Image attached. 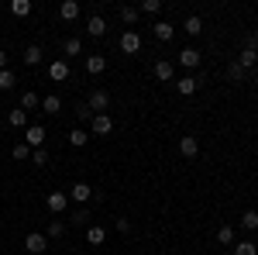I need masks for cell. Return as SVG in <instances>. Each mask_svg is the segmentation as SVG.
I'll list each match as a JSON object with an SVG mask.
<instances>
[{
    "mask_svg": "<svg viewBox=\"0 0 258 255\" xmlns=\"http://www.w3.org/2000/svg\"><path fill=\"white\" fill-rule=\"evenodd\" d=\"M120 52H124V56H138L141 52V35L135 28H127V31L120 35Z\"/></svg>",
    "mask_w": 258,
    "mask_h": 255,
    "instance_id": "6da1fadb",
    "label": "cell"
},
{
    "mask_svg": "<svg viewBox=\"0 0 258 255\" xmlns=\"http://www.w3.org/2000/svg\"><path fill=\"white\" fill-rule=\"evenodd\" d=\"M86 107H90L93 114H107V107H110V93H107V90H93L90 100H86Z\"/></svg>",
    "mask_w": 258,
    "mask_h": 255,
    "instance_id": "7a4b0ae2",
    "label": "cell"
},
{
    "mask_svg": "<svg viewBox=\"0 0 258 255\" xmlns=\"http://www.w3.org/2000/svg\"><path fill=\"white\" fill-rule=\"evenodd\" d=\"M45 203H48L52 214H66V211H69V193H48Z\"/></svg>",
    "mask_w": 258,
    "mask_h": 255,
    "instance_id": "3957f363",
    "label": "cell"
},
{
    "mask_svg": "<svg viewBox=\"0 0 258 255\" xmlns=\"http://www.w3.org/2000/svg\"><path fill=\"white\" fill-rule=\"evenodd\" d=\"M24 248H28L31 255H41L45 248H48V238H45V235H38V231H31V235L24 238Z\"/></svg>",
    "mask_w": 258,
    "mask_h": 255,
    "instance_id": "277c9868",
    "label": "cell"
},
{
    "mask_svg": "<svg viewBox=\"0 0 258 255\" xmlns=\"http://www.w3.org/2000/svg\"><path fill=\"white\" fill-rule=\"evenodd\" d=\"M93 135H110V128H114V118L110 114H93Z\"/></svg>",
    "mask_w": 258,
    "mask_h": 255,
    "instance_id": "5b68a950",
    "label": "cell"
},
{
    "mask_svg": "<svg viewBox=\"0 0 258 255\" xmlns=\"http://www.w3.org/2000/svg\"><path fill=\"white\" fill-rule=\"evenodd\" d=\"M93 196V190H90V183H73V190H69V200H76V203H83L86 207V200Z\"/></svg>",
    "mask_w": 258,
    "mask_h": 255,
    "instance_id": "8992f818",
    "label": "cell"
},
{
    "mask_svg": "<svg viewBox=\"0 0 258 255\" xmlns=\"http://www.w3.org/2000/svg\"><path fill=\"white\" fill-rule=\"evenodd\" d=\"M176 90L182 93V97H189V93H197V90H200V79L197 76H182V79H176Z\"/></svg>",
    "mask_w": 258,
    "mask_h": 255,
    "instance_id": "52a82bcc",
    "label": "cell"
},
{
    "mask_svg": "<svg viewBox=\"0 0 258 255\" xmlns=\"http://www.w3.org/2000/svg\"><path fill=\"white\" fill-rule=\"evenodd\" d=\"M86 31H90L93 38H103V35H107V21L100 18V14H93V18L86 21Z\"/></svg>",
    "mask_w": 258,
    "mask_h": 255,
    "instance_id": "ba28073f",
    "label": "cell"
},
{
    "mask_svg": "<svg viewBox=\"0 0 258 255\" xmlns=\"http://www.w3.org/2000/svg\"><path fill=\"white\" fill-rule=\"evenodd\" d=\"M41 141H45V128H41V124H31V128H28V141H24V145H28V148H41Z\"/></svg>",
    "mask_w": 258,
    "mask_h": 255,
    "instance_id": "9c48e42d",
    "label": "cell"
},
{
    "mask_svg": "<svg viewBox=\"0 0 258 255\" xmlns=\"http://www.w3.org/2000/svg\"><path fill=\"white\" fill-rule=\"evenodd\" d=\"M48 76L55 79V83H62V79H69V62L55 59V62H52V66H48Z\"/></svg>",
    "mask_w": 258,
    "mask_h": 255,
    "instance_id": "30bf717a",
    "label": "cell"
},
{
    "mask_svg": "<svg viewBox=\"0 0 258 255\" xmlns=\"http://www.w3.org/2000/svg\"><path fill=\"white\" fill-rule=\"evenodd\" d=\"M179 152H182V156H186V159H193V156H197V152H200V141H197V138H193V135L179 138Z\"/></svg>",
    "mask_w": 258,
    "mask_h": 255,
    "instance_id": "8fae6325",
    "label": "cell"
},
{
    "mask_svg": "<svg viewBox=\"0 0 258 255\" xmlns=\"http://www.w3.org/2000/svg\"><path fill=\"white\" fill-rule=\"evenodd\" d=\"M152 31H155V38H159V41H172V35H176V28H172L169 21H159V24H152Z\"/></svg>",
    "mask_w": 258,
    "mask_h": 255,
    "instance_id": "7c38bea8",
    "label": "cell"
},
{
    "mask_svg": "<svg viewBox=\"0 0 258 255\" xmlns=\"http://www.w3.org/2000/svg\"><path fill=\"white\" fill-rule=\"evenodd\" d=\"M179 66L197 69V66H200V52H197V48H182V52H179Z\"/></svg>",
    "mask_w": 258,
    "mask_h": 255,
    "instance_id": "4fadbf2b",
    "label": "cell"
},
{
    "mask_svg": "<svg viewBox=\"0 0 258 255\" xmlns=\"http://www.w3.org/2000/svg\"><path fill=\"white\" fill-rule=\"evenodd\" d=\"M238 66L244 69V73H248V69H255V66H258V52H255V48H244V52L238 56Z\"/></svg>",
    "mask_w": 258,
    "mask_h": 255,
    "instance_id": "5bb4252c",
    "label": "cell"
},
{
    "mask_svg": "<svg viewBox=\"0 0 258 255\" xmlns=\"http://www.w3.org/2000/svg\"><path fill=\"white\" fill-rule=\"evenodd\" d=\"M172 73H176V66H172L169 59H159V62H155V76H159L162 83H169V79H172Z\"/></svg>",
    "mask_w": 258,
    "mask_h": 255,
    "instance_id": "9a60e30c",
    "label": "cell"
},
{
    "mask_svg": "<svg viewBox=\"0 0 258 255\" xmlns=\"http://www.w3.org/2000/svg\"><path fill=\"white\" fill-rule=\"evenodd\" d=\"M59 18L62 21H76L80 18V4H76V0H66V4L59 7Z\"/></svg>",
    "mask_w": 258,
    "mask_h": 255,
    "instance_id": "2e32d148",
    "label": "cell"
},
{
    "mask_svg": "<svg viewBox=\"0 0 258 255\" xmlns=\"http://www.w3.org/2000/svg\"><path fill=\"white\" fill-rule=\"evenodd\" d=\"M182 31H186V35H189V38H197L200 31H203V21H200L197 14H189V18L182 21Z\"/></svg>",
    "mask_w": 258,
    "mask_h": 255,
    "instance_id": "e0dca14e",
    "label": "cell"
},
{
    "mask_svg": "<svg viewBox=\"0 0 258 255\" xmlns=\"http://www.w3.org/2000/svg\"><path fill=\"white\" fill-rule=\"evenodd\" d=\"M103 69H107V59H103V56H90V59H86V73H90V76H100Z\"/></svg>",
    "mask_w": 258,
    "mask_h": 255,
    "instance_id": "ac0fdd59",
    "label": "cell"
},
{
    "mask_svg": "<svg viewBox=\"0 0 258 255\" xmlns=\"http://www.w3.org/2000/svg\"><path fill=\"white\" fill-rule=\"evenodd\" d=\"M31 107H41V97L35 90H24L21 93V111H31Z\"/></svg>",
    "mask_w": 258,
    "mask_h": 255,
    "instance_id": "d6986e66",
    "label": "cell"
},
{
    "mask_svg": "<svg viewBox=\"0 0 258 255\" xmlns=\"http://www.w3.org/2000/svg\"><path fill=\"white\" fill-rule=\"evenodd\" d=\"M7 124H11V128H24V124H28V111H11V114H7Z\"/></svg>",
    "mask_w": 258,
    "mask_h": 255,
    "instance_id": "ffe728a7",
    "label": "cell"
},
{
    "mask_svg": "<svg viewBox=\"0 0 258 255\" xmlns=\"http://www.w3.org/2000/svg\"><path fill=\"white\" fill-rule=\"evenodd\" d=\"M41 111H45V114H59V111H62V100L59 97H41Z\"/></svg>",
    "mask_w": 258,
    "mask_h": 255,
    "instance_id": "44dd1931",
    "label": "cell"
},
{
    "mask_svg": "<svg viewBox=\"0 0 258 255\" xmlns=\"http://www.w3.org/2000/svg\"><path fill=\"white\" fill-rule=\"evenodd\" d=\"M41 62V48L38 45H28V48H24V66H38Z\"/></svg>",
    "mask_w": 258,
    "mask_h": 255,
    "instance_id": "7402d4cb",
    "label": "cell"
},
{
    "mask_svg": "<svg viewBox=\"0 0 258 255\" xmlns=\"http://www.w3.org/2000/svg\"><path fill=\"white\" fill-rule=\"evenodd\" d=\"M11 14L28 18V14H31V0H14V4H11Z\"/></svg>",
    "mask_w": 258,
    "mask_h": 255,
    "instance_id": "603a6c76",
    "label": "cell"
},
{
    "mask_svg": "<svg viewBox=\"0 0 258 255\" xmlns=\"http://www.w3.org/2000/svg\"><path fill=\"white\" fill-rule=\"evenodd\" d=\"M62 52H66V56H80V52H83V41L80 38H66V41H62Z\"/></svg>",
    "mask_w": 258,
    "mask_h": 255,
    "instance_id": "cb8c5ba5",
    "label": "cell"
},
{
    "mask_svg": "<svg viewBox=\"0 0 258 255\" xmlns=\"http://www.w3.org/2000/svg\"><path fill=\"white\" fill-rule=\"evenodd\" d=\"M241 228H244V231H255V228H258V211H244V217H241Z\"/></svg>",
    "mask_w": 258,
    "mask_h": 255,
    "instance_id": "d4e9b609",
    "label": "cell"
},
{
    "mask_svg": "<svg viewBox=\"0 0 258 255\" xmlns=\"http://www.w3.org/2000/svg\"><path fill=\"white\" fill-rule=\"evenodd\" d=\"M103 238H107V231H103V228H97V224L86 231V241H90V245H103Z\"/></svg>",
    "mask_w": 258,
    "mask_h": 255,
    "instance_id": "484cf974",
    "label": "cell"
},
{
    "mask_svg": "<svg viewBox=\"0 0 258 255\" xmlns=\"http://www.w3.org/2000/svg\"><path fill=\"white\" fill-rule=\"evenodd\" d=\"M234 255H258V245L255 241H238L234 245Z\"/></svg>",
    "mask_w": 258,
    "mask_h": 255,
    "instance_id": "4316f807",
    "label": "cell"
},
{
    "mask_svg": "<svg viewBox=\"0 0 258 255\" xmlns=\"http://www.w3.org/2000/svg\"><path fill=\"white\" fill-rule=\"evenodd\" d=\"M69 145H73V148H83V145H86V131H83V128L69 131Z\"/></svg>",
    "mask_w": 258,
    "mask_h": 255,
    "instance_id": "83f0119b",
    "label": "cell"
},
{
    "mask_svg": "<svg viewBox=\"0 0 258 255\" xmlns=\"http://www.w3.org/2000/svg\"><path fill=\"white\" fill-rule=\"evenodd\" d=\"M217 241H220V245H234V228H227V224H224V228L217 231Z\"/></svg>",
    "mask_w": 258,
    "mask_h": 255,
    "instance_id": "f1b7e54d",
    "label": "cell"
},
{
    "mask_svg": "<svg viewBox=\"0 0 258 255\" xmlns=\"http://www.w3.org/2000/svg\"><path fill=\"white\" fill-rule=\"evenodd\" d=\"M227 79H231V83H241V79H244V69H241L238 62H231V66H227Z\"/></svg>",
    "mask_w": 258,
    "mask_h": 255,
    "instance_id": "f546056e",
    "label": "cell"
},
{
    "mask_svg": "<svg viewBox=\"0 0 258 255\" xmlns=\"http://www.w3.org/2000/svg\"><path fill=\"white\" fill-rule=\"evenodd\" d=\"M14 83H18V79H14V73H11V69H0V90H11Z\"/></svg>",
    "mask_w": 258,
    "mask_h": 255,
    "instance_id": "4dcf8cb0",
    "label": "cell"
},
{
    "mask_svg": "<svg viewBox=\"0 0 258 255\" xmlns=\"http://www.w3.org/2000/svg\"><path fill=\"white\" fill-rule=\"evenodd\" d=\"M120 21L124 24H135L138 21V7H120Z\"/></svg>",
    "mask_w": 258,
    "mask_h": 255,
    "instance_id": "1f68e13d",
    "label": "cell"
},
{
    "mask_svg": "<svg viewBox=\"0 0 258 255\" xmlns=\"http://www.w3.org/2000/svg\"><path fill=\"white\" fill-rule=\"evenodd\" d=\"M66 235V224H62V221H52V224H48V238H62Z\"/></svg>",
    "mask_w": 258,
    "mask_h": 255,
    "instance_id": "d6a6232c",
    "label": "cell"
},
{
    "mask_svg": "<svg viewBox=\"0 0 258 255\" xmlns=\"http://www.w3.org/2000/svg\"><path fill=\"white\" fill-rule=\"evenodd\" d=\"M28 156H31V148H28L24 141H21V145H14V159H18V162H24Z\"/></svg>",
    "mask_w": 258,
    "mask_h": 255,
    "instance_id": "836d02e7",
    "label": "cell"
},
{
    "mask_svg": "<svg viewBox=\"0 0 258 255\" xmlns=\"http://www.w3.org/2000/svg\"><path fill=\"white\" fill-rule=\"evenodd\" d=\"M31 162H35V166H45V162H48V152H45V148H35V152H31Z\"/></svg>",
    "mask_w": 258,
    "mask_h": 255,
    "instance_id": "e575fe53",
    "label": "cell"
},
{
    "mask_svg": "<svg viewBox=\"0 0 258 255\" xmlns=\"http://www.w3.org/2000/svg\"><path fill=\"white\" fill-rule=\"evenodd\" d=\"M141 11H148V14H159L162 4H159V0H145V4H141Z\"/></svg>",
    "mask_w": 258,
    "mask_h": 255,
    "instance_id": "d590c367",
    "label": "cell"
},
{
    "mask_svg": "<svg viewBox=\"0 0 258 255\" xmlns=\"http://www.w3.org/2000/svg\"><path fill=\"white\" fill-rule=\"evenodd\" d=\"M69 221H76V224H86V221H90V211H86V207H80V211L69 217Z\"/></svg>",
    "mask_w": 258,
    "mask_h": 255,
    "instance_id": "8d00e7d4",
    "label": "cell"
},
{
    "mask_svg": "<svg viewBox=\"0 0 258 255\" xmlns=\"http://www.w3.org/2000/svg\"><path fill=\"white\" fill-rule=\"evenodd\" d=\"M117 231H124V235L131 231V221H127V217H117Z\"/></svg>",
    "mask_w": 258,
    "mask_h": 255,
    "instance_id": "74e56055",
    "label": "cell"
},
{
    "mask_svg": "<svg viewBox=\"0 0 258 255\" xmlns=\"http://www.w3.org/2000/svg\"><path fill=\"white\" fill-rule=\"evenodd\" d=\"M0 69H7V52L0 48Z\"/></svg>",
    "mask_w": 258,
    "mask_h": 255,
    "instance_id": "f35d334b",
    "label": "cell"
},
{
    "mask_svg": "<svg viewBox=\"0 0 258 255\" xmlns=\"http://www.w3.org/2000/svg\"><path fill=\"white\" fill-rule=\"evenodd\" d=\"M255 79H258V66H255Z\"/></svg>",
    "mask_w": 258,
    "mask_h": 255,
    "instance_id": "ab89813d",
    "label": "cell"
}]
</instances>
